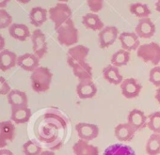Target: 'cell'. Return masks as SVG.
<instances>
[{
	"mask_svg": "<svg viewBox=\"0 0 160 155\" xmlns=\"http://www.w3.org/2000/svg\"><path fill=\"white\" fill-rule=\"evenodd\" d=\"M136 130L128 123H120L114 129V134L116 138L121 142L131 141L136 133Z\"/></svg>",
	"mask_w": 160,
	"mask_h": 155,
	"instance_id": "obj_19",
	"label": "cell"
},
{
	"mask_svg": "<svg viewBox=\"0 0 160 155\" xmlns=\"http://www.w3.org/2000/svg\"><path fill=\"white\" fill-rule=\"evenodd\" d=\"M11 0H0V9H4L9 4Z\"/></svg>",
	"mask_w": 160,
	"mask_h": 155,
	"instance_id": "obj_38",
	"label": "cell"
},
{
	"mask_svg": "<svg viewBox=\"0 0 160 155\" xmlns=\"http://www.w3.org/2000/svg\"><path fill=\"white\" fill-rule=\"evenodd\" d=\"M12 24V17L11 16V14L5 9H0V29L10 27Z\"/></svg>",
	"mask_w": 160,
	"mask_h": 155,
	"instance_id": "obj_32",
	"label": "cell"
},
{
	"mask_svg": "<svg viewBox=\"0 0 160 155\" xmlns=\"http://www.w3.org/2000/svg\"><path fill=\"white\" fill-rule=\"evenodd\" d=\"M72 151L74 155H99L98 147L82 139H79L73 144Z\"/></svg>",
	"mask_w": 160,
	"mask_h": 155,
	"instance_id": "obj_16",
	"label": "cell"
},
{
	"mask_svg": "<svg viewBox=\"0 0 160 155\" xmlns=\"http://www.w3.org/2000/svg\"><path fill=\"white\" fill-rule=\"evenodd\" d=\"M11 120L14 124H25L29 121L32 112L28 106L11 107Z\"/></svg>",
	"mask_w": 160,
	"mask_h": 155,
	"instance_id": "obj_17",
	"label": "cell"
},
{
	"mask_svg": "<svg viewBox=\"0 0 160 155\" xmlns=\"http://www.w3.org/2000/svg\"><path fill=\"white\" fill-rule=\"evenodd\" d=\"M103 155H137V153L128 145L112 144L104 150Z\"/></svg>",
	"mask_w": 160,
	"mask_h": 155,
	"instance_id": "obj_26",
	"label": "cell"
},
{
	"mask_svg": "<svg viewBox=\"0 0 160 155\" xmlns=\"http://www.w3.org/2000/svg\"><path fill=\"white\" fill-rule=\"evenodd\" d=\"M155 10H156V12H160V0H157L155 3Z\"/></svg>",
	"mask_w": 160,
	"mask_h": 155,
	"instance_id": "obj_41",
	"label": "cell"
},
{
	"mask_svg": "<svg viewBox=\"0 0 160 155\" xmlns=\"http://www.w3.org/2000/svg\"><path fill=\"white\" fill-rule=\"evenodd\" d=\"M50 20L54 23L55 30L58 29L64 23L72 19V12L66 3H58L48 11Z\"/></svg>",
	"mask_w": 160,
	"mask_h": 155,
	"instance_id": "obj_3",
	"label": "cell"
},
{
	"mask_svg": "<svg viewBox=\"0 0 160 155\" xmlns=\"http://www.w3.org/2000/svg\"><path fill=\"white\" fill-rule=\"evenodd\" d=\"M58 1H59L60 3H66V2L69 1V0H58Z\"/></svg>",
	"mask_w": 160,
	"mask_h": 155,
	"instance_id": "obj_43",
	"label": "cell"
},
{
	"mask_svg": "<svg viewBox=\"0 0 160 155\" xmlns=\"http://www.w3.org/2000/svg\"><path fill=\"white\" fill-rule=\"evenodd\" d=\"M58 41L61 45L72 46L78 42V30L74 26L72 19H70L58 29H56Z\"/></svg>",
	"mask_w": 160,
	"mask_h": 155,
	"instance_id": "obj_2",
	"label": "cell"
},
{
	"mask_svg": "<svg viewBox=\"0 0 160 155\" xmlns=\"http://www.w3.org/2000/svg\"><path fill=\"white\" fill-rule=\"evenodd\" d=\"M119 41L122 45V49L128 52L137 51L140 46L139 38L135 32H122L119 35Z\"/></svg>",
	"mask_w": 160,
	"mask_h": 155,
	"instance_id": "obj_14",
	"label": "cell"
},
{
	"mask_svg": "<svg viewBox=\"0 0 160 155\" xmlns=\"http://www.w3.org/2000/svg\"><path fill=\"white\" fill-rule=\"evenodd\" d=\"M127 122L136 131H139L147 126L148 117H146L143 111L139 109H133L127 116Z\"/></svg>",
	"mask_w": 160,
	"mask_h": 155,
	"instance_id": "obj_15",
	"label": "cell"
},
{
	"mask_svg": "<svg viewBox=\"0 0 160 155\" xmlns=\"http://www.w3.org/2000/svg\"><path fill=\"white\" fill-rule=\"evenodd\" d=\"M76 94L77 96L82 99H92L93 98L97 93V87L92 81V79L90 80H82L79 81V83L76 86Z\"/></svg>",
	"mask_w": 160,
	"mask_h": 155,
	"instance_id": "obj_11",
	"label": "cell"
},
{
	"mask_svg": "<svg viewBox=\"0 0 160 155\" xmlns=\"http://www.w3.org/2000/svg\"><path fill=\"white\" fill-rule=\"evenodd\" d=\"M47 11L42 7H34L29 12V20L31 25L36 27H42L47 21Z\"/></svg>",
	"mask_w": 160,
	"mask_h": 155,
	"instance_id": "obj_25",
	"label": "cell"
},
{
	"mask_svg": "<svg viewBox=\"0 0 160 155\" xmlns=\"http://www.w3.org/2000/svg\"><path fill=\"white\" fill-rule=\"evenodd\" d=\"M11 87L3 76H0V95H8L11 91Z\"/></svg>",
	"mask_w": 160,
	"mask_h": 155,
	"instance_id": "obj_35",
	"label": "cell"
},
{
	"mask_svg": "<svg viewBox=\"0 0 160 155\" xmlns=\"http://www.w3.org/2000/svg\"><path fill=\"white\" fill-rule=\"evenodd\" d=\"M5 44H6V41L4 39V37L0 34V52L5 49Z\"/></svg>",
	"mask_w": 160,
	"mask_h": 155,
	"instance_id": "obj_36",
	"label": "cell"
},
{
	"mask_svg": "<svg viewBox=\"0 0 160 155\" xmlns=\"http://www.w3.org/2000/svg\"><path fill=\"white\" fill-rule=\"evenodd\" d=\"M137 55L142 61L157 66L160 63V45L156 42L141 44L137 50Z\"/></svg>",
	"mask_w": 160,
	"mask_h": 155,
	"instance_id": "obj_4",
	"label": "cell"
},
{
	"mask_svg": "<svg viewBox=\"0 0 160 155\" xmlns=\"http://www.w3.org/2000/svg\"><path fill=\"white\" fill-rule=\"evenodd\" d=\"M75 130L79 139L92 141L99 135V128L96 124L88 122H79L75 125Z\"/></svg>",
	"mask_w": 160,
	"mask_h": 155,
	"instance_id": "obj_7",
	"label": "cell"
},
{
	"mask_svg": "<svg viewBox=\"0 0 160 155\" xmlns=\"http://www.w3.org/2000/svg\"><path fill=\"white\" fill-rule=\"evenodd\" d=\"M15 125L12 120L0 122V149L6 148L15 138Z\"/></svg>",
	"mask_w": 160,
	"mask_h": 155,
	"instance_id": "obj_8",
	"label": "cell"
},
{
	"mask_svg": "<svg viewBox=\"0 0 160 155\" xmlns=\"http://www.w3.org/2000/svg\"><path fill=\"white\" fill-rule=\"evenodd\" d=\"M154 97H155V100L157 101V103L160 104V88H158V89L156 90Z\"/></svg>",
	"mask_w": 160,
	"mask_h": 155,
	"instance_id": "obj_39",
	"label": "cell"
},
{
	"mask_svg": "<svg viewBox=\"0 0 160 155\" xmlns=\"http://www.w3.org/2000/svg\"><path fill=\"white\" fill-rule=\"evenodd\" d=\"M53 79V73L47 67L40 66L30 75V83L33 91L42 93L50 89Z\"/></svg>",
	"mask_w": 160,
	"mask_h": 155,
	"instance_id": "obj_1",
	"label": "cell"
},
{
	"mask_svg": "<svg viewBox=\"0 0 160 155\" xmlns=\"http://www.w3.org/2000/svg\"><path fill=\"white\" fill-rule=\"evenodd\" d=\"M31 42H32V50L33 54L39 57V59L42 58L48 51L46 36L41 29H35L31 34Z\"/></svg>",
	"mask_w": 160,
	"mask_h": 155,
	"instance_id": "obj_5",
	"label": "cell"
},
{
	"mask_svg": "<svg viewBox=\"0 0 160 155\" xmlns=\"http://www.w3.org/2000/svg\"><path fill=\"white\" fill-rule=\"evenodd\" d=\"M148 155H158L160 153V133H152L146 143Z\"/></svg>",
	"mask_w": 160,
	"mask_h": 155,
	"instance_id": "obj_28",
	"label": "cell"
},
{
	"mask_svg": "<svg viewBox=\"0 0 160 155\" xmlns=\"http://www.w3.org/2000/svg\"><path fill=\"white\" fill-rule=\"evenodd\" d=\"M103 77L106 81L114 86L121 85L123 81V77L121 74L119 68L113 65H108L103 69Z\"/></svg>",
	"mask_w": 160,
	"mask_h": 155,
	"instance_id": "obj_21",
	"label": "cell"
},
{
	"mask_svg": "<svg viewBox=\"0 0 160 155\" xmlns=\"http://www.w3.org/2000/svg\"><path fill=\"white\" fill-rule=\"evenodd\" d=\"M72 73L79 81L92 79V68L87 62H80L72 67Z\"/></svg>",
	"mask_w": 160,
	"mask_h": 155,
	"instance_id": "obj_20",
	"label": "cell"
},
{
	"mask_svg": "<svg viewBox=\"0 0 160 155\" xmlns=\"http://www.w3.org/2000/svg\"><path fill=\"white\" fill-rule=\"evenodd\" d=\"M40 155H56V154L51 150H43Z\"/></svg>",
	"mask_w": 160,
	"mask_h": 155,
	"instance_id": "obj_40",
	"label": "cell"
},
{
	"mask_svg": "<svg viewBox=\"0 0 160 155\" xmlns=\"http://www.w3.org/2000/svg\"><path fill=\"white\" fill-rule=\"evenodd\" d=\"M9 34L12 38L20 41H25L31 37L29 28L24 24L12 23L9 27Z\"/></svg>",
	"mask_w": 160,
	"mask_h": 155,
	"instance_id": "obj_22",
	"label": "cell"
},
{
	"mask_svg": "<svg viewBox=\"0 0 160 155\" xmlns=\"http://www.w3.org/2000/svg\"><path fill=\"white\" fill-rule=\"evenodd\" d=\"M135 33L138 36V38L150 39L155 33V25L149 17L139 19L135 28Z\"/></svg>",
	"mask_w": 160,
	"mask_h": 155,
	"instance_id": "obj_12",
	"label": "cell"
},
{
	"mask_svg": "<svg viewBox=\"0 0 160 155\" xmlns=\"http://www.w3.org/2000/svg\"><path fill=\"white\" fill-rule=\"evenodd\" d=\"M18 56L9 49H4L0 52V70L7 71L17 65Z\"/></svg>",
	"mask_w": 160,
	"mask_h": 155,
	"instance_id": "obj_18",
	"label": "cell"
},
{
	"mask_svg": "<svg viewBox=\"0 0 160 155\" xmlns=\"http://www.w3.org/2000/svg\"><path fill=\"white\" fill-rule=\"evenodd\" d=\"M42 152V147L33 140H28L23 145L24 155H40Z\"/></svg>",
	"mask_w": 160,
	"mask_h": 155,
	"instance_id": "obj_30",
	"label": "cell"
},
{
	"mask_svg": "<svg viewBox=\"0 0 160 155\" xmlns=\"http://www.w3.org/2000/svg\"><path fill=\"white\" fill-rule=\"evenodd\" d=\"M82 24L86 28L93 31H97V30L101 31L104 28L103 21L101 20L99 15H97V13L94 12H89L85 14L82 17Z\"/></svg>",
	"mask_w": 160,
	"mask_h": 155,
	"instance_id": "obj_24",
	"label": "cell"
},
{
	"mask_svg": "<svg viewBox=\"0 0 160 155\" xmlns=\"http://www.w3.org/2000/svg\"><path fill=\"white\" fill-rule=\"evenodd\" d=\"M117 39H119V29L113 26L106 27L99 32V46L102 49L108 48L116 41Z\"/></svg>",
	"mask_w": 160,
	"mask_h": 155,
	"instance_id": "obj_9",
	"label": "cell"
},
{
	"mask_svg": "<svg viewBox=\"0 0 160 155\" xmlns=\"http://www.w3.org/2000/svg\"><path fill=\"white\" fill-rule=\"evenodd\" d=\"M147 127L153 133H160V112H153L148 117Z\"/></svg>",
	"mask_w": 160,
	"mask_h": 155,
	"instance_id": "obj_31",
	"label": "cell"
},
{
	"mask_svg": "<svg viewBox=\"0 0 160 155\" xmlns=\"http://www.w3.org/2000/svg\"><path fill=\"white\" fill-rule=\"evenodd\" d=\"M142 90L141 84L136 78H126L123 79L121 84V91L122 94L126 99H134L137 98Z\"/></svg>",
	"mask_w": 160,
	"mask_h": 155,
	"instance_id": "obj_10",
	"label": "cell"
},
{
	"mask_svg": "<svg viewBox=\"0 0 160 155\" xmlns=\"http://www.w3.org/2000/svg\"><path fill=\"white\" fill-rule=\"evenodd\" d=\"M105 0H87V4L89 9L91 10V12L97 13L99 12L103 7H104Z\"/></svg>",
	"mask_w": 160,
	"mask_h": 155,
	"instance_id": "obj_34",
	"label": "cell"
},
{
	"mask_svg": "<svg viewBox=\"0 0 160 155\" xmlns=\"http://www.w3.org/2000/svg\"><path fill=\"white\" fill-rule=\"evenodd\" d=\"M7 98L11 107L28 106V98L26 92L24 91L18 90H12L7 95Z\"/></svg>",
	"mask_w": 160,
	"mask_h": 155,
	"instance_id": "obj_23",
	"label": "cell"
},
{
	"mask_svg": "<svg viewBox=\"0 0 160 155\" xmlns=\"http://www.w3.org/2000/svg\"><path fill=\"white\" fill-rule=\"evenodd\" d=\"M149 81L157 89L160 88V67L154 66L149 73Z\"/></svg>",
	"mask_w": 160,
	"mask_h": 155,
	"instance_id": "obj_33",
	"label": "cell"
},
{
	"mask_svg": "<svg viewBox=\"0 0 160 155\" xmlns=\"http://www.w3.org/2000/svg\"><path fill=\"white\" fill-rule=\"evenodd\" d=\"M16 1L19 3H22V4H28L30 2V0H16Z\"/></svg>",
	"mask_w": 160,
	"mask_h": 155,
	"instance_id": "obj_42",
	"label": "cell"
},
{
	"mask_svg": "<svg viewBox=\"0 0 160 155\" xmlns=\"http://www.w3.org/2000/svg\"><path fill=\"white\" fill-rule=\"evenodd\" d=\"M89 53L90 48L82 44H78L71 47L67 52V64L69 65L70 68H72L77 63L86 61Z\"/></svg>",
	"mask_w": 160,
	"mask_h": 155,
	"instance_id": "obj_6",
	"label": "cell"
},
{
	"mask_svg": "<svg viewBox=\"0 0 160 155\" xmlns=\"http://www.w3.org/2000/svg\"><path fill=\"white\" fill-rule=\"evenodd\" d=\"M17 66L22 70L29 72H33L37 68L40 67V59L37 56L31 53H26L18 56Z\"/></svg>",
	"mask_w": 160,
	"mask_h": 155,
	"instance_id": "obj_13",
	"label": "cell"
},
{
	"mask_svg": "<svg viewBox=\"0 0 160 155\" xmlns=\"http://www.w3.org/2000/svg\"><path fill=\"white\" fill-rule=\"evenodd\" d=\"M129 61H130V52L124 49H120L117 52H115L110 59L111 65L118 68L127 65Z\"/></svg>",
	"mask_w": 160,
	"mask_h": 155,
	"instance_id": "obj_27",
	"label": "cell"
},
{
	"mask_svg": "<svg viewBox=\"0 0 160 155\" xmlns=\"http://www.w3.org/2000/svg\"><path fill=\"white\" fill-rule=\"evenodd\" d=\"M130 12L140 19L142 18H148L149 15L151 14V10L148 5L142 4V3H134L130 6L129 8Z\"/></svg>",
	"mask_w": 160,
	"mask_h": 155,
	"instance_id": "obj_29",
	"label": "cell"
},
{
	"mask_svg": "<svg viewBox=\"0 0 160 155\" xmlns=\"http://www.w3.org/2000/svg\"><path fill=\"white\" fill-rule=\"evenodd\" d=\"M0 155H14L12 151L7 148H1L0 149Z\"/></svg>",
	"mask_w": 160,
	"mask_h": 155,
	"instance_id": "obj_37",
	"label": "cell"
}]
</instances>
